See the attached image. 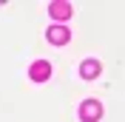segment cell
<instances>
[{
	"label": "cell",
	"mask_w": 125,
	"mask_h": 122,
	"mask_svg": "<svg viewBox=\"0 0 125 122\" xmlns=\"http://www.w3.org/2000/svg\"><path fill=\"white\" fill-rule=\"evenodd\" d=\"M48 17H54L57 26H62V23L71 17V3H65V0H54V3H48Z\"/></svg>",
	"instance_id": "obj_1"
},
{
	"label": "cell",
	"mask_w": 125,
	"mask_h": 122,
	"mask_svg": "<svg viewBox=\"0 0 125 122\" xmlns=\"http://www.w3.org/2000/svg\"><path fill=\"white\" fill-rule=\"evenodd\" d=\"M102 116V105L97 99H85L83 105H80V119L83 122H97Z\"/></svg>",
	"instance_id": "obj_2"
},
{
	"label": "cell",
	"mask_w": 125,
	"mask_h": 122,
	"mask_svg": "<svg viewBox=\"0 0 125 122\" xmlns=\"http://www.w3.org/2000/svg\"><path fill=\"white\" fill-rule=\"evenodd\" d=\"M29 77L34 80V82H46L48 77H51V62H46V60H37V62H31Z\"/></svg>",
	"instance_id": "obj_3"
},
{
	"label": "cell",
	"mask_w": 125,
	"mask_h": 122,
	"mask_svg": "<svg viewBox=\"0 0 125 122\" xmlns=\"http://www.w3.org/2000/svg\"><path fill=\"white\" fill-rule=\"evenodd\" d=\"M46 37H48V43H54V46H65V43H68L71 40V31L65 29V26H51V29L46 31Z\"/></svg>",
	"instance_id": "obj_4"
},
{
	"label": "cell",
	"mask_w": 125,
	"mask_h": 122,
	"mask_svg": "<svg viewBox=\"0 0 125 122\" xmlns=\"http://www.w3.org/2000/svg\"><path fill=\"white\" fill-rule=\"evenodd\" d=\"M100 71H102L100 60H85L83 65H80V77H83V80H97Z\"/></svg>",
	"instance_id": "obj_5"
}]
</instances>
